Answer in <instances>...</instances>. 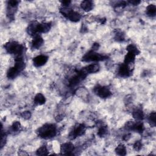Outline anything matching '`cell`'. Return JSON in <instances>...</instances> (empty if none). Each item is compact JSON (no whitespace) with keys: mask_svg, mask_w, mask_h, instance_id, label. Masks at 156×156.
I'll return each instance as SVG.
<instances>
[{"mask_svg":"<svg viewBox=\"0 0 156 156\" xmlns=\"http://www.w3.org/2000/svg\"><path fill=\"white\" fill-rule=\"evenodd\" d=\"M37 135L42 138L47 140L54 137L57 134V128L53 124H45L36 131Z\"/></svg>","mask_w":156,"mask_h":156,"instance_id":"cell-1","label":"cell"},{"mask_svg":"<svg viewBox=\"0 0 156 156\" xmlns=\"http://www.w3.org/2000/svg\"><path fill=\"white\" fill-rule=\"evenodd\" d=\"M4 48L8 53L14 55L15 57L22 56L24 51L23 46L15 41L7 42L4 45Z\"/></svg>","mask_w":156,"mask_h":156,"instance_id":"cell-2","label":"cell"},{"mask_svg":"<svg viewBox=\"0 0 156 156\" xmlns=\"http://www.w3.org/2000/svg\"><path fill=\"white\" fill-rule=\"evenodd\" d=\"M60 12L62 14L63 16L67 18L71 22H77L81 19V15L79 13L76 12L68 7H62L60 9Z\"/></svg>","mask_w":156,"mask_h":156,"instance_id":"cell-3","label":"cell"},{"mask_svg":"<svg viewBox=\"0 0 156 156\" xmlns=\"http://www.w3.org/2000/svg\"><path fill=\"white\" fill-rule=\"evenodd\" d=\"M108 58L107 56L97 53L94 51H90L86 53L82 57V61L85 62H99L106 60Z\"/></svg>","mask_w":156,"mask_h":156,"instance_id":"cell-4","label":"cell"},{"mask_svg":"<svg viewBox=\"0 0 156 156\" xmlns=\"http://www.w3.org/2000/svg\"><path fill=\"white\" fill-rule=\"evenodd\" d=\"M93 91L97 96L103 99L108 98L112 95V92L108 87L100 85H98L94 87Z\"/></svg>","mask_w":156,"mask_h":156,"instance_id":"cell-5","label":"cell"},{"mask_svg":"<svg viewBox=\"0 0 156 156\" xmlns=\"http://www.w3.org/2000/svg\"><path fill=\"white\" fill-rule=\"evenodd\" d=\"M87 74L82 70L77 72V74L72 77L69 81V86L73 87L79 84L87 76Z\"/></svg>","mask_w":156,"mask_h":156,"instance_id":"cell-6","label":"cell"},{"mask_svg":"<svg viewBox=\"0 0 156 156\" xmlns=\"http://www.w3.org/2000/svg\"><path fill=\"white\" fill-rule=\"evenodd\" d=\"M86 127L83 124H79L73 128L69 134V138L71 140H74L77 137L83 135L85 132Z\"/></svg>","mask_w":156,"mask_h":156,"instance_id":"cell-7","label":"cell"},{"mask_svg":"<svg viewBox=\"0 0 156 156\" xmlns=\"http://www.w3.org/2000/svg\"><path fill=\"white\" fill-rule=\"evenodd\" d=\"M126 128L128 130L133 131L138 133L143 132L145 129L144 125L142 122H134V121L128 122L126 123Z\"/></svg>","mask_w":156,"mask_h":156,"instance_id":"cell-8","label":"cell"},{"mask_svg":"<svg viewBox=\"0 0 156 156\" xmlns=\"http://www.w3.org/2000/svg\"><path fill=\"white\" fill-rule=\"evenodd\" d=\"M74 151V146L73 145V144L70 142L62 144L60 146V152L62 155H73V152Z\"/></svg>","mask_w":156,"mask_h":156,"instance_id":"cell-9","label":"cell"},{"mask_svg":"<svg viewBox=\"0 0 156 156\" xmlns=\"http://www.w3.org/2000/svg\"><path fill=\"white\" fill-rule=\"evenodd\" d=\"M48 57L45 55H39L33 59V64L36 67H40L48 62Z\"/></svg>","mask_w":156,"mask_h":156,"instance_id":"cell-10","label":"cell"},{"mask_svg":"<svg viewBox=\"0 0 156 156\" xmlns=\"http://www.w3.org/2000/svg\"><path fill=\"white\" fill-rule=\"evenodd\" d=\"M118 74L120 77H128L131 75V70L128 65L123 64L118 68Z\"/></svg>","mask_w":156,"mask_h":156,"instance_id":"cell-11","label":"cell"},{"mask_svg":"<svg viewBox=\"0 0 156 156\" xmlns=\"http://www.w3.org/2000/svg\"><path fill=\"white\" fill-rule=\"evenodd\" d=\"M21 70L15 65L10 68L7 72V77L10 79H13L21 73Z\"/></svg>","mask_w":156,"mask_h":156,"instance_id":"cell-12","label":"cell"},{"mask_svg":"<svg viewBox=\"0 0 156 156\" xmlns=\"http://www.w3.org/2000/svg\"><path fill=\"white\" fill-rule=\"evenodd\" d=\"M43 38L39 35H36L34 36V39L31 42V45L34 49H39L43 45Z\"/></svg>","mask_w":156,"mask_h":156,"instance_id":"cell-13","label":"cell"},{"mask_svg":"<svg viewBox=\"0 0 156 156\" xmlns=\"http://www.w3.org/2000/svg\"><path fill=\"white\" fill-rule=\"evenodd\" d=\"M100 65L98 64H90L85 67H84L82 70L87 74L97 73L100 70Z\"/></svg>","mask_w":156,"mask_h":156,"instance_id":"cell-14","label":"cell"},{"mask_svg":"<svg viewBox=\"0 0 156 156\" xmlns=\"http://www.w3.org/2000/svg\"><path fill=\"white\" fill-rule=\"evenodd\" d=\"M51 25L50 23H43L38 24L37 31L38 33H46L50 30Z\"/></svg>","mask_w":156,"mask_h":156,"instance_id":"cell-15","label":"cell"},{"mask_svg":"<svg viewBox=\"0 0 156 156\" xmlns=\"http://www.w3.org/2000/svg\"><path fill=\"white\" fill-rule=\"evenodd\" d=\"M39 23L34 22L32 23H30L27 29V32L29 34V35L35 36L37 35L38 31H37V27H38Z\"/></svg>","mask_w":156,"mask_h":156,"instance_id":"cell-16","label":"cell"},{"mask_svg":"<svg viewBox=\"0 0 156 156\" xmlns=\"http://www.w3.org/2000/svg\"><path fill=\"white\" fill-rule=\"evenodd\" d=\"M81 7L85 12H89L93 8V3L90 0H85L81 3Z\"/></svg>","mask_w":156,"mask_h":156,"instance_id":"cell-17","label":"cell"},{"mask_svg":"<svg viewBox=\"0 0 156 156\" xmlns=\"http://www.w3.org/2000/svg\"><path fill=\"white\" fill-rule=\"evenodd\" d=\"M133 117L137 120H142L144 118V114L141 108H136L132 112Z\"/></svg>","mask_w":156,"mask_h":156,"instance_id":"cell-18","label":"cell"},{"mask_svg":"<svg viewBox=\"0 0 156 156\" xmlns=\"http://www.w3.org/2000/svg\"><path fill=\"white\" fill-rule=\"evenodd\" d=\"M135 56H136V55L134 54V53L128 52V54L125 56V57H124V64H125L128 65L129 64H133L135 59Z\"/></svg>","mask_w":156,"mask_h":156,"instance_id":"cell-19","label":"cell"},{"mask_svg":"<svg viewBox=\"0 0 156 156\" xmlns=\"http://www.w3.org/2000/svg\"><path fill=\"white\" fill-rule=\"evenodd\" d=\"M34 103L37 105H43L46 102V98L44 97L42 93H37V94L35 96L34 100Z\"/></svg>","mask_w":156,"mask_h":156,"instance_id":"cell-20","label":"cell"},{"mask_svg":"<svg viewBox=\"0 0 156 156\" xmlns=\"http://www.w3.org/2000/svg\"><path fill=\"white\" fill-rule=\"evenodd\" d=\"M146 13L148 16L153 17L155 15L156 13V7L154 4H149L147 6L146 9Z\"/></svg>","mask_w":156,"mask_h":156,"instance_id":"cell-21","label":"cell"},{"mask_svg":"<svg viewBox=\"0 0 156 156\" xmlns=\"http://www.w3.org/2000/svg\"><path fill=\"white\" fill-rule=\"evenodd\" d=\"M115 152L119 155H126V148L124 145L120 144L115 149Z\"/></svg>","mask_w":156,"mask_h":156,"instance_id":"cell-22","label":"cell"},{"mask_svg":"<svg viewBox=\"0 0 156 156\" xmlns=\"http://www.w3.org/2000/svg\"><path fill=\"white\" fill-rule=\"evenodd\" d=\"M126 50L129 52V53H134L135 55H138L140 54V51L138 50V48H137V46H135L133 44H130L129 45L127 48H126Z\"/></svg>","mask_w":156,"mask_h":156,"instance_id":"cell-23","label":"cell"},{"mask_svg":"<svg viewBox=\"0 0 156 156\" xmlns=\"http://www.w3.org/2000/svg\"><path fill=\"white\" fill-rule=\"evenodd\" d=\"M36 154L37 155H46L48 154V150L46 146H42L37 150Z\"/></svg>","mask_w":156,"mask_h":156,"instance_id":"cell-24","label":"cell"},{"mask_svg":"<svg viewBox=\"0 0 156 156\" xmlns=\"http://www.w3.org/2000/svg\"><path fill=\"white\" fill-rule=\"evenodd\" d=\"M155 116H156L155 112H153L149 115V116L148 117L149 123L152 127L155 126Z\"/></svg>","mask_w":156,"mask_h":156,"instance_id":"cell-25","label":"cell"},{"mask_svg":"<svg viewBox=\"0 0 156 156\" xmlns=\"http://www.w3.org/2000/svg\"><path fill=\"white\" fill-rule=\"evenodd\" d=\"M108 132V129L107 126H101L98 132V135L100 137H104V136H105L107 134Z\"/></svg>","mask_w":156,"mask_h":156,"instance_id":"cell-26","label":"cell"},{"mask_svg":"<svg viewBox=\"0 0 156 156\" xmlns=\"http://www.w3.org/2000/svg\"><path fill=\"white\" fill-rule=\"evenodd\" d=\"M21 128V124L19 121H14L11 126L12 131L13 132H18Z\"/></svg>","mask_w":156,"mask_h":156,"instance_id":"cell-27","label":"cell"},{"mask_svg":"<svg viewBox=\"0 0 156 156\" xmlns=\"http://www.w3.org/2000/svg\"><path fill=\"white\" fill-rule=\"evenodd\" d=\"M1 148H3L4 146L6 144V135L5 133L4 134L3 131V128L1 127Z\"/></svg>","mask_w":156,"mask_h":156,"instance_id":"cell-28","label":"cell"},{"mask_svg":"<svg viewBox=\"0 0 156 156\" xmlns=\"http://www.w3.org/2000/svg\"><path fill=\"white\" fill-rule=\"evenodd\" d=\"M142 142H140V141H137V142H136L134 143V149H135V151H140V149H142Z\"/></svg>","mask_w":156,"mask_h":156,"instance_id":"cell-29","label":"cell"},{"mask_svg":"<svg viewBox=\"0 0 156 156\" xmlns=\"http://www.w3.org/2000/svg\"><path fill=\"white\" fill-rule=\"evenodd\" d=\"M19 1H14V0H13V1H8V4L7 5L8 6H10L11 7H17L19 4Z\"/></svg>","mask_w":156,"mask_h":156,"instance_id":"cell-30","label":"cell"},{"mask_svg":"<svg viewBox=\"0 0 156 156\" xmlns=\"http://www.w3.org/2000/svg\"><path fill=\"white\" fill-rule=\"evenodd\" d=\"M115 39L117 41H122L124 40V34H123V33L121 32H119L117 33L115 35Z\"/></svg>","mask_w":156,"mask_h":156,"instance_id":"cell-31","label":"cell"},{"mask_svg":"<svg viewBox=\"0 0 156 156\" xmlns=\"http://www.w3.org/2000/svg\"><path fill=\"white\" fill-rule=\"evenodd\" d=\"M21 116H22L23 118L27 120V119L30 118V116H31V114H30V112H29V111H25V112H23L22 113Z\"/></svg>","mask_w":156,"mask_h":156,"instance_id":"cell-32","label":"cell"},{"mask_svg":"<svg viewBox=\"0 0 156 156\" xmlns=\"http://www.w3.org/2000/svg\"><path fill=\"white\" fill-rule=\"evenodd\" d=\"M61 3H62V6L64 7H68L70 4L71 3V1H61Z\"/></svg>","mask_w":156,"mask_h":156,"instance_id":"cell-33","label":"cell"},{"mask_svg":"<svg viewBox=\"0 0 156 156\" xmlns=\"http://www.w3.org/2000/svg\"><path fill=\"white\" fill-rule=\"evenodd\" d=\"M99 46H100V45H99V44L98 43H95V44H93V47H92V51H95L96 50H98V48H99Z\"/></svg>","mask_w":156,"mask_h":156,"instance_id":"cell-34","label":"cell"},{"mask_svg":"<svg viewBox=\"0 0 156 156\" xmlns=\"http://www.w3.org/2000/svg\"><path fill=\"white\" fill-rule=\"evenodd\" d=\"M129 3L131 4H132L134 6H136V5H138V4H140V1H129Z\"/></svg>","mask_w":156,"mask_h":156,"instance_id":"cell-35","label":"cell"},{"mask_svg":"<svg viewBox=\"0 0 156 156\" xmlns=\"http://www.w3.org/2000/svg\"><path fill=\"white\" fill-rule=\"evenodd\" d=\"M130 138H131V135L130 134H128V135H125V136L124 137L123 139L126 141V140H128Z\"/></svg>","mask_w":156,"mask_h":156,"instance_id":"cell-36","label":"cell"}]
</instances>
